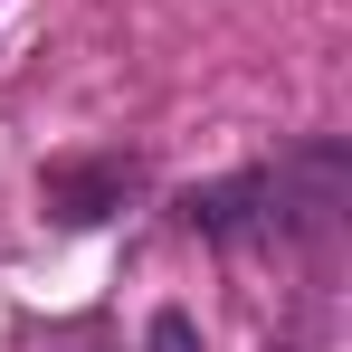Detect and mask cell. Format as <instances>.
I'll use <instances>...</instances> for the list:
<instances>
[{"label": "cell", "mask_w": 352, "mask_h": 352, "mask_svg": "<svg viewBox=\"0 0 352 352\" xmlns=\"http://www.w3.org/2000/svg\"><path fill=\"white\" fill-rule=\"evenodd\" d=\"M343 200H352V162L333 133H314V143H295L276 162H257V172H229V181H200L190 200H181V219L200 238H219V248H295V238H333L343 229Z\"/></svg>", "instance_id": "cell-1"}, {"label": "cell", "mask_w": 352, "mask_h": 352, "mask_svg": "<svg viewBox=\"0 0 352 352\" xmlns=\"http://www.w3.org/2000/svg\"><path fill=\"white\" fill-rule=\"evenodd\" d=\"M124 190H133V162H96V172L58 162V172H48V210H58L67 229H86V219H115Z\"/></svg>", "instance_id": "cell-2"}, {"label": "cell", "mask_w": 352, "mask_h": 352, "mask_svg": "<svg viewBox=\"0 0 352 352\" xmlns=\"http://www.w3.org/2000/svg\"><path fill=\"white\" fill-rule=\"evenodd\" d=\"M153 352H190V314H162L153 324Z\"/></svg>", "instance_id": "cell-3"}]
</instances>
